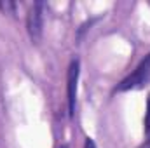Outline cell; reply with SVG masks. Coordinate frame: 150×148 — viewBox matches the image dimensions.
<instances>
[{
    "instance_id": "7",
    "label": "cell",
    "mask_w": 150,
    "mask_h": 148,
    "mask_svg": "<svg viewBox=\"0 0 150 148\" xmlns=\"http://www.w3.org/2000/svg\"><path fill=\"white\" fill-rule=\"evenodd\" d=\"M142 148H150V136L147 138V141H145V145H143Z\"/></svg>"
},
{
    "instance_id": "3",
    "label": "cell",
    "mask_w": 150,
    "mask_h": 148,
    "mask_svg": "<svg viewBox=\"0 0 150 148\" xmlns=\"http://www.w3.org/2000/svg\"><path fill=\"white\" fill-rule=\"evenodd\" d=\"M79 59H74L68 68L67 77V91H68V115L70 118L75 115V101H77V82H79Z\"/></svg>"
},
{
    "instance_id": "6",
    "label": "cell",
    "mask_w": 150,
    "mask_h": 148,
    "mask_svg": "<svg viewBox=\"0 0 150 148\" xmlns=\"http://www.w3.org/2000/svg\"><path fill=\"white\" fill-rule=\"evenodd\" d=\"M84 148H96V145H94V141H93L91 138H86V141H84Z\"/></svg>"
},
{
    "instance_id": "1",
    "label": "cell",
    "mask_w": 150,
    "mask_h": 148,
    "mask_svg": "<svg viewBox=\"0 0 150 148\" xmlns=\"http://www.w3.org/2000/svg\"><path fill=\"white\" fill-rule=\"evenodd\" d=\"M150 82V54L136 66V70L129 77H126L117 87L115 91H129V89H136V87H142L143 84H149Z\"/></svg>"
},
{
    "instance_id": "8",
    "label": "cell",
    "mask_w": 150,
    "mask_h": 148,
    "mask_svg": "<svg viewBox=\"0 0 150 148\" xmlns=\"http://www.w3.org/2000/svg\"><path fill=\"white\" fill-rule=\"evenodd\" d=\"M63 148H68V147H67V145H65V147H63Z\"/></svg>"
},
{
    "instance_id": "2",
    "label": "cell",
    "mask_w": 150,
    "mask_h": 148,
    "mask_svg": "<svg viewBox=\"0 0 150 148\" xmlns=\"http://www.w3.org/2000/svg\"><path fill=\"white\" fill-rule=\"evenodd\" d=\"M42 9H44V4L35 2L30 7L28 16H26V30H28V35L33 44H40V40H42V21H44Z\"/></svg>"
},
{
    "instance_id": "4",
    "label": "cell",
    "mask_w": 150,
    "mask_h": 148,
    "mask_svg": "<svg viewBox=\"0 0 150 148\" xmlns=\"http://www.w3.org/2000/svg\"><path fill=\"white\" fill-rule=\"evenodd\" d=\"M0 11H2L4 14H14L16 4H14V2H0Z\"/></svg>"
},
{
    "instance_id": "5",
    "label": "cell",
    "mask_w": 150,
    "mask_h": 148,
    "mask_svg": "<svg viewBox=\"0 0 150 148\" xmlns=\"http://www.w3.org/2000/svg\"><path fill=\"white\" fill-rule=\"evenodd\" d=\"M145 134H147V138L150 136V96H149V103H147V117H145Z\"/></svg>"
}]
</instances>
